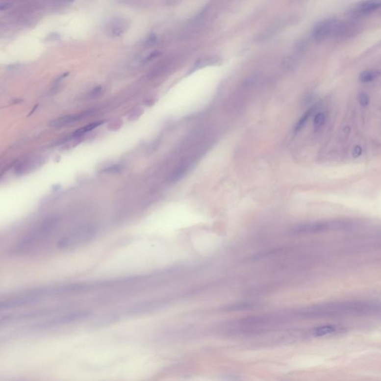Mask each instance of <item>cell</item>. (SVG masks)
Instances as JSON below:
<instances>
[{
    "mask_svg": "<svg viewBox=\"0 0 381 381\" xmlns=\"http://www.w3.org/2000/svg\"><path fill=\"white\" fill-rule=\"evenodd\" d=\"M381 314V302L347 300L315 305L303 309L300 315L305 318H342Z\"/></svg>",
    "mask_w": 381,
    "mask_h": 381,
    "instance_id": "1",
    "label": "cell"
},
{
    "mask_svg": "<svg viewBox=\"0 0 381 381\" xmlns=\"http://www.w3.org/2000/svg\"><path fill=\"white\" fill-rule=\"evenodd\" d=\"M97 231L96 226L91 224L83 226L59 240L57 244V248L70 250L87 244L96 236Z\"/></svg>",
    "mask_w": 381,
    "mask_h": 381,
    "instance_id": "2",
    "label": "cell"
},
{
    "mask_svg": "<svg viewBox=\"0 0 381 381\" xmlns=\"http://www.w3.org/2000/svg\"><path fill=\"white\" fill-rule=\"evenodd\" d=\"M91 313L90 310H73L47 321L37 323L33 326L31 329V330H46V329H52L63 325L71 324L75 322L87 318L91 315Z\"/></svg>",
    "mask_w": 381,
    "mask_h": 381,
    "instance_id": "3",
    "label": "cell"
},
{
    "mask_svg": "<svg viewBox=\"0 0 381 381\" xmlns=\"http://www.w3.org/2000/svg\"><path fill=\"white\" fill-rule=\"evenodd\" d=\"M350 226L349 223L344 221H323L309 223L298 226L293 231L296 234H312L344 229Z\"/></svg>",
    "mask_w": 381,
    "mask_h": 381,
    "instance_id": "4",
    "label": "cell"
},
{
    "mask_svg": "<svg viewBox=\"0 0 381 381\" xmlns=\"http://www.w3.org/2000/svg\"><path fill=\"white\" fill-rule=\"evenodd\" d=\"M339 22L340 21L336 19L329 18L317 23L312 31L313 39L317 42H323L330 36L333 37V32Z\"/></svg>",
    "mask_w": 381,
    "mask_h": 381,
    "instance_id": "5",
    "label": "cell"
},
{
    "mask_svg": "<svg viewBox=\"0 0 381 381\" xmlns=\"http://www.w3.org/2000/svg\"><path fill=\"white\" fill-rule=\"evenodd\" d=\"M346 331V327L340 325H326L314 328L310 330V334L314 337L335 336Z\"/></svg>",
    "mask_w": 381,
    "mask_h": 381,
    "instance_id": "6",
    "label": "cell"
},
{
    "mask_svg": "<svg viewBox=\"0 0 381 381\" xmlns=\"http://www.w3.org/2000/svg\"><path fill=\"white\" fill-rule=\"evenodd\" d=\"M162 305V303L161 302L158 301H148L137 303V304L133 305L130 306V307L127 309L124 312V315L135 316V315H140L142 314V313L144 314V313H148V312L152 311V310L159 308Z\"/></svg>",
    "mask_w": 381,
    "mask_h": 381,
    "instance_id": "7",
    "label": "cell"
},
{
    "mask_svg": "<svg viewBox=\"0 0 381 381\" xmlns=\"http://www.w3.org/2000/svg\"><path fill=\"white\" fill-rule=\"evenodd\" d=\"M95 113L94 110H86L83 113H78V114L70 115V116H64L62 117L57 118L54 120L50 122V126L52 127H62L67 126V125H71L77 121L85 119V118L91 116Z\"/></svg>",
    "mask_w": 381,
    "mask_h": 381,
    "instance_id": "8",
    "label": "cell"
},
{
    "mask_svg": "<svg viewBox=\"0 0 381 381\" xmlns=\"http://www.w3.org/2000/svg\"><path fill=\"white\" fill-rule=\"evenodd\" d=\"M128 28V21L119 17V18H114L110 20L106 25V31L110 36L119 37L122 35Z\"/></svg>",
    "mask_w": 381,
    "mask_h": 381,
    "instance_id": "9",
    "label": "cell"
},
{
    "mask_svg": "<svg viewBox=\"0 0 381 381\" xmlns=\"http://www.w3.org/2000/svg\"><path fill=\"white\" fill-rule=\"evenodd\" d=\"M356 24L352 22H339L333 32V37L338 39H347L352 37L357 31Z\"/></svg>",
    "mask_w": 381,
    "mask_h": 381,
    "instance_id": "10",
    "label": "cell"
},
{
    "mask_svg": "<svg viewBox=\"0 0 381 381\" xmlns=\"http://www.w3.org/2000/svg\"><path fill=\"white\" fill-rule=\"evenodd\" d=\"M381 8V0H367L356 7L355 13L359 15H364L376 11Z\"/></svg>",
    "mask_w": 381,
    "mask_h": 381,
    "instance_id": "11",
    "label": "cell"
},
{
    "mask_svg": "<svg viewBox=\"0 0 381 381\" xmlns=\"http://www.w3.org/2000/svg\"><path fill=\"white\" fill-rule=\"evenodd\" d=\"M381 76V72L376 70H365L359 75V80L362 83H369L378 79Z\"/></svg>",
    "mask_w": 381,
    "mask_h": 381,
    "instance_id": "12",
    "label": "cell"
},
{
    "mask_svg": "<svg viewBox=\"0 0 381 381\" xmlns=\"http://www.w3.org/2000/svg\"><path fill=\"white\" fill-rule=\"evenodd\" d=\"M102 124H103V122H95L90 124V125H86V126L83 127L75 131L74 133H73V137H78V136H82V135L87 133V132L92 131V130H94L98 127L102 125Z\"/></svg>",
    "mask_w": 381,
    "mask_h": 381,
    "instance_id": "13",
    "label": "cell"
},
{
    "mask_svg": "<svg viewBox=\"0 0 381 381\" xmlns=\"http://www.w3.org/2000/svg\"><path fill=\"white\" fill-rule=\"evenodd\" d=\"M313 110H314V109L313 108L309 109V110L302 116L301 119H300V120H299V122H297V124H296V127H295V131L298 132L300 131L301 129H303V127L305 125V124L307 123V121H308L309 118L310 117L312 113H313Z\"/></svg>",
    "mask_w": 381,
    "mask_h": 381,
    "instance_id": "14",
    "label": "cell"
},
{
    "mask_svg": "<svg viewBox=\"0 0 381 381\" xmlns=\"http://www.w3.org/2000/svg\"><path fill=\"white\" fill-rule=\"evenodd\" d=\"M326 116L323 113H319L315 116L313 119V127L316 130L321 128L326 123Z\"/></svg>",
    "mask_w": 381,
    "mask_h": 381,
    "instance_id": "15",
    "label": "cell"
},
{
    "mask_svg": "<svg viewBox=\"0 0 381 381\" xmlns=\"http://www.w3.org/2000/svg\"><path fill=\"white\" fill-rule=\"evenodd\" d=\"M357 100L362 107H367L370 103V98H369V95L365 92H361L358 94Z\"/></svg>",
    "mask_w": 381,
    "mask_h": 381,
    "instance_id": "16",
    "label": "cell"
},
{
    "mask_svg": "<svg viewBox=\"0 0 381 381\" xmlns=\"http://www.w3.org/2000/svg\"><path fill=\"white\" fill-rule=\"evenodd\" d=\"M122 170V166L121 165H114L107 168H103L102 171V173L106 174H116L120 172Z\"/></svg>",
    "mask_w": 381,
    "mask_h": 381,
    "instance_id": "17",
    "label": "cell"
},
{
    "mask_svg": "<svg viewBox=\"0 0 381 381\" xmlns=\"http://www.w3.org/2000/svg\"><path fill=\"white\" fill-rule=\"evenodd\" d=\"M102 92H103V87L102 86H99V87H96V88L92 90L90 94V97L93 98V99L98 97V96L102 94Z\"/></svg>",
    "mask_w": 381,
    "mask_h": 381,
    "instance_id": "18",
    "label": "cell"
},
{
    "mask_svg": "<svg viewBox=\"0 0 381 381\" xmlns=\"http://www.w3.org/2000/svg\"><path fill=\"white\" fill-rule=\"evenodd\" d=\"M160 54V52L159 51H153V52L151 53L149 55L147 56L146 57H145V60H144V63H148V62L151 61V60H153V59L156 58V57H157Z\"/></svg>",
    "mask_w": 381,
    "mask_h": 381,
    "instance_id": "19",
    "label": "cell"
},
{
    "mask_svg": "<svg viewBox=\"0 0 381 381\" xmlns=\"http://www.w3.org/2000/svg\"><path fill=\"white\" fill-rule=\"evenodd\" d=\"M156 40V35H154V34H152V35L149 36L148 40H146V44H148V45H152V44H154Z\"/></svg>",
    "mask_w": 381,
    "mask_h": 381,
    "instance_id": "20",
    "label": "cell"
}]
</instances>
